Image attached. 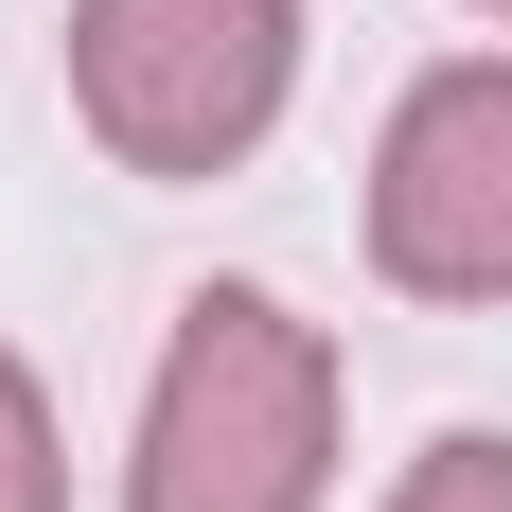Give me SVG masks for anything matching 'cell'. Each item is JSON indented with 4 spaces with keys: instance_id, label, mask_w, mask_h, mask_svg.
<instances>
[{
    "instance_id": "cell-1",
    "label": "cell",
    "mask_w": 512,
    "mask_h": 512,
    "mask_svg": "<svg viewBox=\"0 0 512 512\" xmlns=\"http://www.w3.org/2000/svg\"><path fill=\"white\" fill-rule=\"evenodd\" d=\"M318 477H336V354H318V318H283L265 283L177 301L124 512H318Z\"/></svg>"
},
{
    "instance_id": "cell-2",
    "label": "cell",
    "mask_w": 512,
    "mask_h": 512,
    "mask_svg": "<svg viewBox=\"0 0 512 512\" xmlns=\"http://www.w3.org/2000/svg\"><path fill=\"white\" fill-rule=\"evenodd\" d=\"M301 89V0H71V106L124 177H230Z\"/></svg>"
},
{
    "instance_id": "cell-3",
    "label": "cell",
    "mask_w": 512,
    "mask_h": 512,
    "mask_svg": "<svg viewBox=\"0 0 512 512\" xmlns=\"http://www.w3.org/2000/svg\"><path fill=\"white\" fill-rule=\"evenodd\" d=\"M371 265L407 301H512V53H460L371 142Z\"/></svg>"
},
{
    "instance_id": "cell-4",
    "label": "cell",
    "mask_w": 512,
    "mask_h": 512,
    "mask_svg": "<svg viewBox=\"0 0 512 512\" xmlns=\"http://www.w3.org/2000/svg\"><path fill=\"white\" fill-rule=\"evenodd\" d=\"M389 512H512V442H495V424H442V442L407 460V495H389Z\"/></svg>"
},
{
    "instance_id": "cell-5",
    "label": "cell",
    "mask_w": 512,
    "mask_h": 512,
    "mask_svg": "<svg viewBox=\"0 0 512 512\" xmlns=\"http://www.w3.org/2000/svg\"><path fill=\"white\" fill-rule=\"evenodd\" d=\"M0 512H71V460H53V407L18 354H0Z\"/></svg>"
},
{
    "instance_id": "cell-6",
    "label": "cell",
    "mask_w": 512,
    "mask_h": 512,
    "mask_svg": "<svg viewBox=\"0 0 512 512\" xmlns=\"http://www.w3.org/2000/svg\"><path fill=\"white\" fill-rule=\"evenodd\" d=\"M477 18H512V0H477Z\"/></svg>"
}]
</instances>
